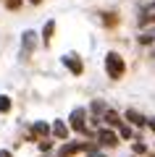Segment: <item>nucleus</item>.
Returning <instances> with one entry per match:
<instances>
[{"mask_svg":"<svg viewBox=\"0 0 155 157\" xmlns=\"http://www.w3.org/2000/svg\"><path fill=\"white\" fill-rule=\"evenodd\" d=\"M84 152V141H63V147L58 149V157H74Z\"/></svg>","mask_w":155,"mask_h":157,"instance_id":"obj_7","label":"nucleus"},{"mask_svg":"<svg viewBox=\"0 0 155 157\" xmlns=\"http://www.w3.org/2000/svg\"><path fill=\"white\" fill-rule=\"evenodd\" d=\"M34 47H37V32L27 29V32H24V37H21V60H27V58L32 55Z\"/></svg>","mask_w":155,"mask_h":157,"instance_id":"obj_3","label":"nucleus"},{"mask_svg":"<svg viewBox=\"0 0 155 157\" xmlns=\"http://www.w3.org/2000/svg\"><path fill=\"white\" fill-rule=\"evenodd\" d=\"M105 73H108V78H113V81L124 78V73H126V63H124V58L118 55L116 50H111L105 55Z\"/></svg>","mask_w":155,"mask_h":157,"instance_id":"obj_1","label":"nucleus"},{"mask_svg":"<svg viewBox=\"0 0 155 157\" xmlns=\"http://www.w3.org/2000/svg\"><path fill=\"white\" fill-rule=\"evenodd\" d=\"M37 144H39V152H42V155H47V152H50V147H53V141L42 139V141H37Z\"/></svg>","mask_w":155,"mask_h":157,"instance_id":"obj_16","label":"nucleus"},{"mask_svg":"<svg viewBox=\"0 0 155 157\" xmlns=\"http://www.w3.org/2000/svg\"><path fill=\"white\" fill-rule=\"evenodd\" d=\"M103 123H105L108 128H121V126H124V118L118 115V113L113 110V107H108V110H105V115H103Z\"/></svg>","mask_w":155,"mask_h":157,"instance_id":"obj_9","label":"nucleus"},{"mask_svg":"<svg viewBox=\"0 0 155 157\" xmlns=\"http://www.w3.org/2000/svg\"><path fill=\"white\" fill-rule=\"evenodd\" d=\"M132 157H134V155H132Z\"/></svg>","mask_w":155,"mask_h":157,"instance_id":"obj_26","label":"nucleus"},{"mask_svg":"<svg viewBox=\"0 0 155 157\" xmlns=\"http://www.w3.org/2000/svg\"><path fill=\"white\" fill-rule=\"evenodd\" d=\"M147 157H155V152H147Z\"/></svg>","mask_w":155,"mask_h":157,"instance_id":"obj_23","label":"nucleus"},{"mask_svg":"<svg viewBox=\"0 0 155 157\" xmlns=\"http://www.w3.org/2000/svg\"><path fill=\"white\" fill-rule=\"evenodd\" d=\"M53 34H55V18H47L45 26H42V42H45V47L53 42Z\"/></svg>","mask_w":155,"mask_h":157,"instance_id":"obj_11","label":"nucleus"},{"mask_svg":"<svg viewBox=\"0 0 155 157\" xmlns=\"http://www.w3.org/2000/svg\"><path fill=\"white\" fill-rule=\"evenodd\" d=\"M118 139H134V128L129 123H124L121 128H118Z\"/></svg>","mask_w":155,"mask_h":157,"instance_id":"obj_14","label":"nucleus"},{"mask_svg":"<svg viewBox=\"0 0 155 157\" xmlns=\"http://www.w3.org/2000/svg\"><path fill=\"white\" fill-rule=\"evenodd\" d=\"M124 121H126L132 128H142V126H147V115H142V113L134 110V107H129V110L124 113Z\"/></svg>","mask_w":155,"mask_h":157,"instance_id":"obj_6","label":"nucleus"},{"mask_svg":"<svg viewBox=\"0 0 155 157\" xmlns=\"http://www.w3.org/2000/svg\"><path fill=\"white\" fill-rule=\"evenodd\" d=\"M150 11H155V0H153V3H150Z\"/></svg>","mask_w":155,"mask_h":157,"instance_id":"obj_22","label":"nucleus"},{"mask_svg":"<svg viewBox=\"0 0 155 157\" xmlns=\"http://www.w3.org/2000/svg\"><path fill=\"white\" fill-rule=\"evenodd\" d=\"M68 128L76 131V134L89 136V128H87V107H74V110H71V115H68Z\"/></svg>","mask_w":155,"mask_h":157,"instance_id":"obj_2","label":"nucleus"},{"mask_svg":"<svg viewBox=\"0 0 155 157\" xmlns=\"http://www.w3.org/2000/svg\"><path fill=\"white\" fill-rule=\"evenodd\" d=\"M132 152H134V157H142V155H147V152H150V147L142 144V141H134V144H132Z\"/></svg>","mask_w":155,"mask_h":157,"instance_id":"obj_13","label":"nucleus"},{"mask_svg":"<svg viewBox=\"0 0 155 157\" xmlns=\"http://www.w3.org/2000/svg\"><path fill=\"white\" fill-rule=\"evenodd\" d=\"M118 141H121V139H118V131L108 128V126L97 131V144L100 147H111V149H113V147H118Z\"/></svg>","mask_w":155,"mask_h":157,"instance_id":"obj_5","label":"nucleus"},{"mask_svg":"<svg viewBox=\"0 0 155 157\" xmlns=\"http://www.w3.org/2000/svg\"><path fill=\"white\" fill-rule=\"evenodd\" d=\"M0 113H11V97L0 94Z\"/></svg>","mask_w":155,"mask_h":157,"instance_id":"obj_15","label":"nucleus"},{"mask_svg":"<svg viewBox=\"0 0 155 157\" xmlns=\"http://www.w3.org/2000/svg\"><path fill=\"white\" fill-rule=\"evenodd\" d=\"M153 58H155V47H153Z\"/></svg>","mask_w":155,"mask_h":157,"instance_id":"obj_24","label":"nucleus"},{"mask_svg":"<svg viewBox=\"0 0 155 157\" xmlns=\"http://www.w3.org/2000/svg\"><path fill=\"white\" fill-rule=\"evenodd\" d=\"M147 126H150V131H155V118H147Z\"/></svg>","mask_w":155,"mask_h":157,"instance_id":"obj_18","label":"nucleus"},{"mask_svg":"<svg viewBox=\"0 0 155 157\" xmlns=\"http://www.w3.org/2000/svg\"><path fill=\"white\" fill-rule=\"evenodd\" d=\"M42 157H47V155H42Z\"/></svg>","mask_w":155,"mask_h":157,"instance_id":"obj_25","label":"nucleus"},{"mask_svg":"<svg viewBox=\"0 0 155 157\" xmlns=\"http://www.w3.org/2000/svg\"><path fill=\"white\" fill-rule=\"evenodd\" d=\"M87 157H105V155H100V152H95V155H87Z\"/></svg>","mask_w":155,"mask_h":157,"instance_id":"obj_20","label":"nucleus"},{"mask_svg":"<svg viewBox=\"0 0 155 157\" xmlns=\"http://www.w3.org/2000/svg\"><path fill=\"white\" fill-rule=\"evenodd\" d=\"M50 134L55 136L58 141H68V134H71V128H68L66 121H55V123L50 126Z\"/></svg>","mask_w":155,"mask_h":157,"instance_id":"obj_8","label":"nucleus"},{"mask_svg":"<svg viewBox=\"0 0 155 157\" xmlns=\"http://www.w3.org/2000/svg\"><path fill=\"white\" fill-rule=\"evenodd\" d=\"M29 3H32V6H39V3H42V0H29Z\"/></svg>","mask_w":155,"mask_h":157,"instance_id":"obj_21","label":"nucleus"},{"mask_svg":"<svg viewBox=\"0 0 155 157\" xmlns=\"http://www.w3.org/2000/svg\"><path fill=\"white\" fill-rule=\"evenodd\" d=\"M0 157H13V155H11L8 149H0Z\"/></svg>","mask_w":155,"mask_h":157,"instance_id":"obj_19","label":"nucleus"},{"mask_svg":"<svg viewBox=\"0 0 155 157\" xmlns=\"http://www.w3.org/2000/svg\"><path fill=\"white\" fill-rule=\"evenodd\" d=\"M89 110L95 113V118H103V115H105V110H108V105H105L103 100H95L92 105H89Z\"/></svg>","mask_w":155,"mask_h":157,"instance_id":"obj_12","label":"nucleus"},{"mask_svg":"<svg viewBox=\"0 0 155 157\" xmlns=\"http://www.w3.org/2000/svg\"><path fill=\"white\" fill-rule=\"evenodd\" d=\"M61 63L74 73V76H82V73H84V63H82V58H79L76 52H66V55L61 58Z\"/></svg>","mask_w":155,"mask_h":157,"instance_id":"obj_4","label":"nucleus"},{"mask_svg":"<svg viewBox=\"0 0 155 157\" xmlns=\"http://www.w3.org/2000/svg\"><path fill=\"white\" fill-rule=\"evenodd\" d=\"M47 134H50V126L47 123H42V121H34V123H32V139L34 141L47 139Z\"/></svg>","mask_w":155,"mask_h":157,"instance_id":"obj_10","label":"nucleus"},{"mask_svg":"<svg viewBox=\"0 0 155 157\" xmlns=\"http://www.w3.org/2000/svg\"><path fill=\"white\" fill-rule=\"evenodd\" d=\"M24 0H6V8H11V11H16L18 6H21Z\"/></svg>","mask_w":155,"mask_h":157,"instance_id":"obj_17","label":"nucleus"}]
</instances>
